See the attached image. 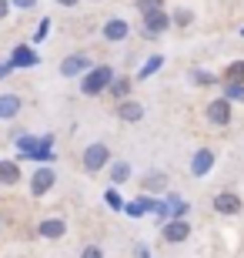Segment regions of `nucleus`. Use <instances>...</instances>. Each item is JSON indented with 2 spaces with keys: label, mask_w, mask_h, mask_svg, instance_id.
<instances>
[{
  "label": "nucleus",
  "mask_w": 244,
  "mask_h": 258,
  "mask_svg": "<svg viewBox=\"0 0 244 258\" xmlns=\"http://www.w3.org/2000/svg\"><path fill=\"white\" fill-rule=\"evenodd\" d=\"M114 77H117V71H114L111 64H94L84 77H80V94L84 97H101L104 91L111 87Z\"/></svg>",
  "instance_id": "f257e3e1"
},
{
  "label": "nucleus",
  "mask_w": 244,
  "mask_h": 258,
  "mask_svg": "<svg viewBox=\"0 0 244 258\" xmlns=\"http://www.w3.org/2000/svg\"><path fill=\"white\" fill-rule=\"evenodd\" d=\"M80 164H84V171L87 174H101L107 164H111V148L104 141H94V144H87L84 154H80Z\"/></svg>",
  "instance_id": "f03ea898"
},
{
  "label": "nucleus",
  "mask_w": 244,
  "mask_h": 258,
  "mask_svg": "<svg viewBox=\"0 0 244 258\" xmlns=\"http://www.w3.org/2000/svg\"><path fill=\"white\" fill-rule=\"evenodd\" d=\"M168 30H171L168 7H164V10H150V14H141V34L147 40H157L160 34H168Z\"/></svg>",
  "instance_id": "7ed1b4c3"
},
{
  "label": "nucleus",
  "mask_w": 244,
  "mask_h": 258,
  "mask_svg": "<svg viewBox=\"0 0 244 258\" xmlns=\"http://www.w3.org/2000/svg\"><path fill=\"white\" fill-rule=\"evenodd\" d=\"M54 184H57L54 164H37V168L30 171V198H44Z\"/></svg>",
  "instance_id": "20e7f679"
},
{
  "label": "nucleus",
  "mask_w": 244,
  "mask_h": 258,
  "mask_svg": "<svg viewBox=\"0 0 244 258\" xmlns=\"http://www.w3.org/2000/svg\"><path fill=\"white\" fill-rule=\"evenodd\" d=\"M204 117H207L214 127H227V124H231V117H234V111H231V101H227V97H214V101H207Z\"/></svg>",
  "instance_id": "39448f33"
},
{
  "label": "nucleus",
  "mask_w": 244,
  "mask_h": 258,
  "mask_svg": "<svg viewBox=\"0 0 244 258\" xmlns=\"http://www.w3.org/2000/svg\"><path fill=\"white\" fill-rule=\"evenodd\" d=\"M160 238L168 241V245H181V241L191 238V221L188 218H171L160 225Z\"/></svg>",
  "instance_id": "423d86ee"
},
{
  "label": "nucleus",
  "mask_w": 244,
  "mask_h": 258,
  "mask_svg": "<svg viewBox=\"0 0 244 258\" xmlns=\"http://www.w3.org/2000/svg\"><path fill=\"white\" fill-rule=\"evenodd\" d=\"M91 67H94L91 54H67L60 60V77H84Z\"/></svg>",
  "instance_id": "0eeeda50"
},
{
  "label": "nucleus",
  "mask_w": 244,
  "mask_h": 258,
  "mask_svg": "<svg viewBox=\"0 0 244 258\" xmlns=\"http://www.w3.org/2000/svg\"><path fill=\"white\" fill-rule=\"evenodd\" d=\"M214 164H217L214 148H197L194 158H191V174H194V178H207V174L214 171Z\"/></svg>",
  "instance_id": "6e6552de"
},
{
  "label": "nucleus",
  "mask_w": 244,
  "mask_h": 258,
  "mask_svg": "<svg viewBox=\"0 0 244 258\" xmlns=\"http://www.w3.org/2000/svg\"><path fill=\"white\" fill-rule=\"evenodd\" d=\"M101 37L107 40V44H121V40L131 37V24H127L124 17H111V20H104Z\"/></svg>",
  "instance_id": "1a4fd4ad"
},
{
  "label": "nucleus",
  "mask_w": 244,
  "mask_h": 258,
  "mask_svg": "<svg viewBox=\"0 0 244 258\" xmlns=\"http://www.w3.org/2000/svg\"><path fill=\"white\" fill-rule=\"evenodd\" d=\"M10 64H14V71H27V67H37L40 64V54L30 44H17V47L10 50Z\"/></svg>",
  "instance_id": "9d476101"
},
{
  "label": "nucleus",
  "mask_w": 244,
  "mask_h": 258,
  "mask_svg": "<svg viewBox=\"0 0 244 258\" xmlns=\"http://www.w3.org/2000/svg\"><path fill=\"white\" fill-rule=\"evenodd\" d=\"M171 188V178L164 171H147L141 178V195H154V198H157V195H164Z\"/></svg>",
  "instance_id": "9b49d317"
},
{
  "label": "nucleus",
  "mask_w": 244,
  "mask_h": 258,
  "mask_svg": "<svg viewBox=\"0 0 244 258\" xmlns=\"http://www.w3.org/2000/svg\"><path fill=\"white\" fill-rule=\"evenodd\" d=\"M241 208H244L241 195H234V191H217L214 195V211L217 215H241Z\"/></svg>",
  "instance_id": "f8f14e48"
},
{
  "label": "nucleus",
  "mask_w": 244,
  "mask_h": 258,
  "mask_svg": "<svg viewBox=\"0 0 244 258\" xmlns=\"http://www.w3.org/2000/svg\"><path fill=\"white\" fill-rule=\"evenodd\" d=\"M24 111V97L7 91V94H0V121H14V117Z\"/></svg>",
  "instance_id": "ddd939ff"
},
{
  "label": "nucleus",
  "mask_w": 244,
  "mask_h": 258,
  "mask_svg": "<svg viewBox=\"0 0 244 258\" xmlns=\"http://www.w3.org/2000/svg\"><path fill=\"white\" fill-rule=\"evenodd\" d=\"M117 121H124V124H137V121H144V104L141 101H121L117 104Z\"/></svg>",
  "instance_id": "4468645a"
},
{
  "label": "nucleus",
  "mask_w": 244,
  "mask_h": 258,
  "mask_svg": "<svg viewBox=\"0 0 244 258\" xmlns=\"http://www.w3.org/2000/svg\"><path fill=\"white\" fill-rule=\"evenodd\" d=\"M37 235H40V238H47V241L64 238V235H67V221L64 218H44L37 225Z\"/></svg>",
  "instance_id": "2eb2a0df"
},
{
  "label": "nucleus",
  "mask_w": 244,
  "mask_h": 258,
  "mask_svg": "<svg viewBox=\"0 0 244 258\" xmlns=\"http://www.w3.org/2000/svg\"><path fill=\"white\" fill-rule=\"evenodd\" d=\"M20 178H24V171H20V161L17 158H0V184H17Z\"/></svg>",
  "instance_id": "dca6fc26"
},
{
  "label": "nucleus",
  "mask_w": 244,
  "mask_h": 258,
  "mask_svg": "<svg viewBox=\"0 0 244 258\" xmlns=\"http://www.w3.org/2000/svg\"><path fill=\"white\" fill-rule=\"evenodd\" d=\"M131 84H134L131 77L117 74V77H114V81H111V87H107V94H111L114 101H117V104H121V101H127V97H131Z\"/></svg>",
  "instance_id": "f3484780"
},
{
  "label": "nucleus",
  "mask_w": 244,
  "mask_h": 258,
  "mask_svg": "<svg viewBox=\"0 0 244 258\" xmlns=\"http://www.w3.org/2000/svg\"><path fill=\"white\" fill-rule=\"evenodd\" d=\"M107 168H111V184H114V188L124 184V181H131V164H127V161H111Z\"/></svg>",
  "instance_id": "a211bd4d"
},
{
  "label": "nucleus",
  "mask_w": 244,
  "mask_h": 258,
  "mask_svg": "<svg viewBox=\"0 0 244 258\" xmlns=\"http://www.w3.org/2000/svg\"><path fill=\"white\" fill-rule=\"evenodd\" d=\"M160 67H164V54H150V57L144 60V67L137 71V81H147V77H154Z\"/></svg>",
  "instance_id": "6ab92c4d"
},
{
  "label": "nucleus",
  "mask_w": 244,
  "mask_h": 258,
  "mask_svg": "<svg viewBox=\"0 0 244 258\" xmlns=\"http://www.w3.org/2000/svg\"><path fill=\"white\" fill-rule=\"evenodd\" d=\"M164 201H168V205H171V218H188L191 205H188V201H184V198H181L178 191H171V195H168V198H164Z\"/></svg>",
  "instance_id": "aec40b11"
},
{
  "label": "nucleus",
  "mask_w": 244,
  "mask_h": 258,
  "mask_svg": "<svg viewBox=\"0 0 244 258\" xmlns=\"http://www.w3.org/2000/svg\"><path fill=\"white\" fill-rule=\"evenodd\" d=\"M224 84H244V60H231L224 67Z\"/></svg>",
  "instance_id": "412c9836"
},
{
  "label": "nucleus",
  "mask_w": 244,
  "mask_h": 258,
  "mask_svg": "<svg viewBox=\"0 0 244 258\" xmlns=\"http://www.w3.org/2000/svg\"><path fill=\"white\" fill-rule=\"evenodd\" d=\"M194 24V10L191 7H178L171 14V27H191Z\"/></svg>",
  "instance_id": "4be33fe9"
},
{
  "label": "nucleus",
  "mask_w": 244,
  "mask_h": 258,
  "mask_svg": "<svg viewBox=\"0 0 244 258\" xmlns=\"http://www.w3.org/2000/svg\"><path fill=\"white\" fill-rule=\"evenodd\" d=\"M104 201H107V208H111V211H124V205H127L117 188H107V191H104Z\"/></svg>",
  "instance_id": "5701e85b"
},
{
  "label": "nucleus",
  "mask_w": 244,
  "mask_h": 258,
  "mask_svg": "<svg viewBox=\"0 0 244 258\" xmlns=\"http://www.w3.org/2000/svg\"><path fill=\"white\" fill-rule=\"evenodd\" d=\"M221 97H227L231 104H244V84H224V94Z\"/></svg>",
  "instance_id": "b1692460"
},
{
  "label": "nucleus",
  "mask_w": 244,
  "mask_h": 258,
  "mask_svg": "<svg viewBox=\"0 0 244 258\" xmlns=\"http://www.w3.org/2000/svg\"><path fill=\"white\" fill-rule=\"evenodd\" d=\"M134 7L141 14H150V10H164V0H134Z\"/></svg>",
  "instance_id": "393cba45"
},
{
  "label": "nucleus",
  "mask_w": 244,
  "mask_h": 258,
  "mask_svg": "<svg viewBox=\"0 0 244 258\" xmlns=\"http://www.w3.org/2000/svg\"><path fill=\"white\" fill-rule=\"evenodd\" d=\"M141 208H144V215H154L157 211V205H160V198H154V195H141Z\"/></svg>",
  "instance_id": "a878e982"
},
{
  "label": "nucleus",
  "mask_w": 244,
  "mask_h": 258,
  "mask_svg": "<svg viewBox=\"0 0 244 258\" xmlns=\"http://www.w3.org/2000/svg\"><path fill=\"white\" fill-rule=\"evenodd\" d=\"M191 81H194V84H201V87H207V84H214L217 77L207 74V71H194V74H191Z\"/></svg>",
  "instance_id": "bb28decb"
},
{
  "label": "nucleus",
  "mask_w": 244,
  "mask_h": 258,
  "mask_svg": "<svg viewBox=\"0 0 244 258\" xmlns=\"http://www.w3.org/2000/svg\"><path fill=\"white\" fill-rule=\"evenodd\" d=\"M47 34H50V17H44L37 24V34H34V44H40V40H47Z\"/></svg>",
  "instance_id": "cd10ccee"
},
{
  "label": "nucleus",
  "mask_w": 244,
  "mask_h": 258,
  "mask_svg": "<svg viewBox=\"0 0 244 258\" xmlns=\"http://www.w3.org/2000/svg\"><path fill=\"white\" fill-rule=\"evenodd\" d=\"M124 215H131V218H144L141 201H127V205H124Z\"/></svg>",
  "instance_id": "c85d7f7f"
},
{
  "label": "nucleus",
  "mask_w": 244,
  "mask_h": 258,
  "mask_svg": "<svg viewBox=\"0 0 244 258\" xmlns=\"http://www.w3.org/2000/svg\"><path fill=\"white\" fill-rule=\"evenodd\" d=\"M80 258H104V248L101 245H87V248L80 251Z\"/></svg>",
  "instance_id": "c756f323"
},
{
  "label": "nucleus",
  "mask_w": 244,
  "mask_h": 258,
  "mask_svg": "<svg viewBox=\"0 0 244 258\" xmlns=\"http://www.w3.org/2000/svg\"><path fill=\"white\" fill-rule=\"evenodd\" d=\"M10 7H17V10H30V7H37V0H10Z\"/></svg>",
  "instance_id": "7c9ffc66"
},
{
  "label": "nucleus",
  "mask_w": 244,
  "mask_h": 258,
  "mask_svg": "<svg viewBox=\"0 0 244 258\" xmlns=\"http://www.w3.org/2000/svg\"><path fill=\"white\" fill-rule=\"evenodd\" d=\"M10 74H14V64H10V60H0V81L10 77Z\"/></svg>",
  "instance_id": "2f4dec72"
},
{
  "label": "nucleus",
  "mask_w": 244,
  "mask_h": 258,
  "mask_svg": "<svg viewBox=\"0 0 244 258\" xmlns=\"http://www.w3.org/2000/svg\"><path fill=\"white\" fill-rule=\"evenodd\" d=\"M7 14H10V0H0V20L7 17Z\"/></svg>",
  "instance_id": "473e14b6"
},
{
  "label": "nucleus",
  "mask_w": 244,
  "mask_h": 258,
  "mask_svg": "<svg viewBox=\"0 0 244 258\" xmlns=\"http://www.w3.org/2000/svg\"><path fill=\"white\" fill-rule=\"evenodd\" d=\"M137 258H154V255H150L147 245H137Z\"/></svg>",
  "instance_id": "72a5a7b5"
},
{
  "label": "nucleus",
  "mask_w": 244,
  "mask_h": 258,
  "mask_svg": "<svg viewBox=\"0 0 244 258\" xmlns=\"http://www.w3.org/2000/svg\"><path fill=\"white\" fill-rule=\"evenodd\" d=\"M57 4H60V7H77L80 0H57Z\"/></svg>",
  "instance_id": "f704fd0d"
},
{
  "label": "nucleus",
  "mask_w": 244,
  "mask_h": 258,
  "mask_svg": "<svg viewBox=\"0 0 244 258\" xmlns=\"http://www.w3.org/2000/svg\"><path fill=\"white\" fill-rule=\"evenodd\" d=\"M241 37H244V27H241Z\"/></svg>",
  "instance_id": "c9c22d12"
},
{
  "label": "nucleus",
  "mask_w": 244,
  "mask_h": 258,
  "mask_svg": "<svg viewBox=\"0 0 244 258\" xmlns=\"http://www.w3.org/2000/svg\"><path fill=\"white\" fill-rule=\"evenodd\" d=\"M94 4H101V0H94Z\"/></svg>",
  "instance_id": "e433bc0d"
}]
</instances>
